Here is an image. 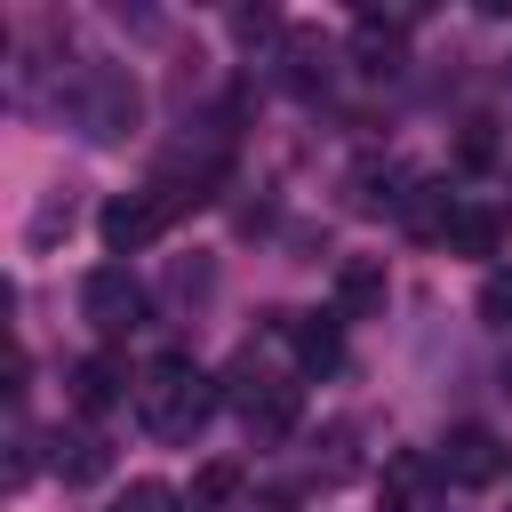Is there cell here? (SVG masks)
I'll use <instances>...</instances> for the list:
<instances>
[{"mask_svg": "<svg viewBox=\"0 0 512 512\" xmlns=\"http://www.w3.org/2000/svg\"><path fill=\"white\" fill-rule=\"evenodd\" d=\"M288 336H296V360H304V368H336V360H344V344H336V320H296Z\"/></svg>", "mask_w": 512, "mask_h": 512, "instance_id": "cell-16", "label": "cell"}, {"mask_svg": "<svg viewBox=\"0 0 512 512\" xmlns=\"http://www.w3.org/2000/svg\"><path fill=\"white\" fill-rule=\"evenodd\" d=\"M120 392H136V376H128L120 352H88V360H72V408H80V416H104Z\"/></svg>", "mask_w": 512, "mask_h": 512, "instance_id": "cell-8", "label": "cell"}, {"mask_svg": "<svg viewBox=\"0 0 512 512\" xmlns=\"http://www.w3.org/2000/svg\"><path fill=\"white\" fill-rule=\"evenodd\" d=\"M344 192H352V208H368V216H376V208H408V192H416V184H408V168H400V160H360V168L344 176Z\"/></svg>", "mask_w": 512, "mask_h": 512, "instance_id": "cell-10", "label": "cell"}, {"mask_svg": "<svg viewBox=\"0 0 512 512\" xmlns=\"http://www.w3.org/2000/svg\"><path fill=\"white\" fill-rule=\"evenodd\" d=\"M328 72H336V48L320 32H288V88L312 96V88H328Z\"/></svg>", "mask_w": 512, "mask_h": 512, "instance_id": "cell-12", "label": "cell"}, {"mask_svg": "<svg viewBox=\"0 0 512 512\" xmlns=\"http://www.w3.org/2000/svg\"><path fill=\"white\" fill-rule=\"evenodd\" d=\"M184 208H192V200H184L176 184H160V176H152V184H136V192H120V200H104L96 232H104V248H112V256H136V248H152Z\"/></svg>", "mask_w": 512, "mask_h": 512, "instance_id": "cell-2", "label": "cell"}, {"mask_svg": "<svg viewBox=\"0 0 512 512\" xmlns=\"http://www.w3.org/2000/svg\"><path fill=\"white\" fill-rule=\"evenodd\" d=\"M80 312H88L104 336H120V328L144 320V280H136L128 264H96V272L80 280Z\"/></svg>", "mask_w": 512, "mask_h": 512, "instance_id": "cell-5", "label": "cell"}, {"mask_svg": "<svg viewBox=\"0 0 512 512\" xmlns=\"http://www.w3.org/2000/svg\"><path fill=\"white\" fill-rule=\"evenodd\" d=\"M104 464H112V448H104V432H96V424H72V432H56V472H64V488H88V480H104Z\"/></svg>", "mask_w": 512, "mask_h": 512, "instance_id": "cell-11", "label": "cell"}, {"mask_svg": "<svg viewBox=\"0 0 512 512\" xmlns=\"http://www.w3.org/2000/svg\"><path fill=\"white\" fill-rule=\"evenodd\" d=\"M136 424L152 432V440H192L200 424H208V408H216V384H208V368L192 360V352H160L144 376H136Z\"/></svg>", "mask_w": 512, "mask_h": 512, "instance_id": "cell-1", "label": "cell"}, {"mask_svg": "<svg viewBox=\"0 0 512 512\" xmlns=\"http://www.w3.org/2000/svg\"><path fill=\"white\" fill-rule=\"evenodd\" d=\"M232 408H240L248 440H288L296 416H304V392H296L288 376L256 368V352H240V368H232Z\"/></svg>", "mask_w": 512, "mask_h": 512, "instance_id": "cell-3", "label": "cell"}, {"mask_svg": "<svg viewBox=\"0 0 512 512\" xmlns=\"http://www.w3.org/2000/svg\"><path fill=\"white\" fill-rule=\"evenodd\" d=\"M112 512H184V496H176L168 480H128V488L112 496Z\"/></svg>", "mask_w": 512, "mask_h": 512, "instance_id": "cell-17", "label": "cell"}, {"mask_svg": "<svg viewBox=\"0 0 512 512\" xmlns=\"http://www.w3.org/2000/svg\"><path fill=\"white\" fill-rule=\"evenodd\" d=\"M496 240H504V216L456 200V216H448V248H456V256H496Z\"/></svg>", "mask_w": 512, "mask_h": 512, "instance_id": "cell-13", "label": "cell"}, {"mask_svg": "<svg viewBox=\"0 0 512 512\" xmlns=\"http://www.w3.org/2000/svg\"><path fill=\"white\" fill-rule=\"evenodd\" d=\"M136 112H144V96H136V80H128L120 64H96V72L80 80V128H88V136H128Z\"/></svg>", "mask_w": 512, "mask_h": 512, "instance_id": "cell-4", "label": "cell"}, {"mask_svg": "<svg viewBox=\"0 0 512 512\" xmlns=\"http://www.w3.org/2000/svg\"><path fill=\"white\" fill-rule=\"evenodd\" d=\"M456 152H464V168H488V160H496V136H488V120H472Z\"/></svg>", "mask_w": 512, "mask_h": 512, "instance_id": "cell-19", "label": "cell"}, {"mask_svg": "<svg viewBox=\"0 0 512 512\" xmlns=\"http://www.w3.org/2000/svg\"><path fill=\"white\" fill-rule=\"evenodd\" d=\"M440 480H456V488H488L496 472H504V448H496V432L488 424H456L448 440H440Z\"/></svg>", "mask_w": 512, "mask_h": 512, "instance_id": "cell-6", "label": "cell"}, {"mask_svg": "<svg viewBox=\"0 0 512 512\" xmlns=\"http://www.w3.org/2000/svg\"><path fill=\"white\" fill-rule=\"evenodd\" d=\"M400 216H408V232H424V240H448V216H456V200H448L440 184H416Z\"/></svg>", "mask_w": 512, "mask_h": 512, "instance_id": "cell-15", "label": "cell"}, {"mask_svg": "<svg viewBox=\"0 0 512 512\" xmlns=\"http://www.w3.org/2000/svg\"><path fill=\"white\" fill-rule=\"evenodd\" d=\"M240 488H248V472H240V464H200L184 504H192V512H232V504H240Z\"/></svg>", "mask_w": 512, "mask_h": 512, "instance_id": "cell-14", "label": "cell"}, {"mask_svg": "<svg viewBox=\"0 0 512 512\" xmlns=\"http://www.w3.org/2000/svg\"><path fill=\"white\" fill-rule=\"evenodd\" d=\"M480 320L488 328H512V272H488L480 280Z\"/></svg>", "mask_w": 512, "mask_h": 512, "instance_id": "cell-18", "label": "cell"}, {"mask_svg": "<svg viewBox=\"0 0 512 512\" xmlns=\"http://www.w3.org/2000/svg\"><path fill=\"white\" fill-rule=\"evenodd\" d=\"M344 48H352L360 72H392V64L408 56V24H400V16H352V40H344Z\"/></svg>", "mask_w": 512, "mask_h": 512, "instance_id": "cell-9", "label": "cell"}, {"mask_svg": "<svg viewBox=\"0 0 512 512\" xmlns=\"http://www.w3.org/2000/svg\"><path fill=\"white\" fill-rule=\"evenodd\" d=\"M384 296H392L384 256H344L336 264V320H368V312H384Z\"/></svg>", "mask_w": 512, "mask_h": 512, "instance_id": "cell-7", "label": "cell"}]
</instances>
